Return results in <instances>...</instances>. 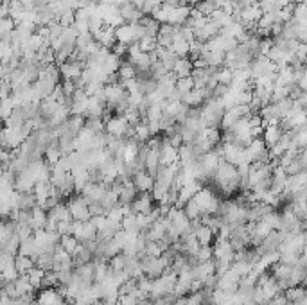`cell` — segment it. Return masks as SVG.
<instances>
[{
  "label": "cell",
  "instance_id": "ac0fdd59",
  "mask_svg": "<svg viewBox=\"0 0 307 305\" xmlns=\"http://www.w3.org/2000/svg\"><path fill=\"white\" fill-rule=\"evenodd\" d=\"M137 189H135V185L131 180H126V182H123V185H121V189H119V203L121 205H131L135 201V198H137Z\"/></svg>",
  "mask_w": 307,
  "mask_h": 305
},
{
  "label": "cell",
  "instance_id": "9f6ffc18",
  "mask_svg": "<svg viewBox=\"0 0 307 305\" xmlns=\"http://www.w3.org/2000/svg\"><path fill=\"white\" fill-rule=\"evenodd\" d=\"M74 20H76V13L67 11V13H63L61 17L58 18V23H61L63 27H70V25L74 23Z\"/></svg>",
  "mask_w": 307,
  "mask_h": 305
},
{
  "label": "cell",
  "instance_id": "9a60e30c",
  "mask_svg": "<svg viewBox=\"0 0 307 305\" xmlns=\"http://www.w3.org/2000/svg\"><path fill=\"white\" fill-rule=\"evenodd\" d=\"M174 34H176V25H169V23H162L160 29L157 33V43L158 47H164V49H169L171 43L174 40Z\"/></svg>",
  "mask_w": 307,
  "mask_h": 305
},
{
  "label": "cell",
  "instance_id": "83f0119b",
  "mask_svg": "<svg viewBox=\"0 0 307 305\" xmlns=\"http://www.w3.org/2000/svg\"><path fill=\"white\" fill-rule=\"evenodd\" d=\"M123 271L128 275V278H139L144 275L142 267H140V261L137 257H126V264H124Z\"/></svg>",
  "mask_w": 307,
  "mask_h": 305
},
{
  "label": "cell",
  "instance_id": "ee69618b",
  "mask_svg": "<svg viewBox=\"0 0 307 305\" xmlns=\"http://www.w3.org/2000/svg\"><path fill=\"white\" fill-rule=\"evenodd\" d=\"M108 267H110V271H123L124 269V264H126V255L124 253H117V255H113L112 259H108Z\"/></svg>",
  "mask_w": 307,
  "mask_h": 305
},
{
  "label": "cell",
  "instance_id": "7402d4cb",
  "mask_svg": "<svg viewBox=\"0 0 307 305\" xmlns=\"http://www.w3.org/2000/svg\"><path fill=\"white\" fill-rule=\"evenodd\" d=\"M234 18H232V15L226 11H223V9H216V11H212L210 15H208V22L212 23L214 27L218 29V31H221L223 27H226L230 22H232Z\"/></svg>",
  "mask_w": 307,
  "mask_h": 305
},
{
  "label": "cell",
  "instance_id": "e575fe53",
  "mask_svg": "<svg viewBox=\"0 0 307 305\" xmlns=\"http://www.w3.org/2000/svg\"><path fill=\"white\" fill-rule=\"evenodd\" d=\"M139 79V78H137ZM158 88V81L155 78H142L139 79V92L140 94H151V92H155Z\"/></svg>",
  "mask_w": 307,
  "mask_h": 305
},
{
  "label": "cell",
  "instance_id": "8992f818",
  "mask_svg": "<svg viewBox=\"0 0 307 305\" xmlns=\"http://www.w3.org/2000/svg\"><path fill=\"white\" fill-rule=\"evenodd\" d=\"M223 145V153H221V158L225 162H228L230 165H241V163H250L248 158H246L245 147L239 144H221Z\"/></svg>",
  "mask_w": 307,
  "mask_h": 305
},
{
  "label": "cell",
  "instance_id": "f1b7e54d",
  "mask_svg": "<svg viewBox=\"0 0 307 305\" xmlns=\"http://www.w3.org/2000/svg\"><path fill=\"white\" fill-rule=\"evenodd\" d=\"M17 255H25V257H31V259H36V255H38V248H36V243H34V237L31 235V237L23 239V241H20V248H18V253Z\"/></svg>",
  "mask_w": 307,
  "mask_h": 305
},
{
  "label": "cell",
  "instance_id": "60d3db41",
  "mask_svg": "<svg viewBox=\"0 0 307 305\" xmlns=\"http://www.w3.org/2000/svg\"><path fill=\"white\" fill-rule=\"evenodd\" d=\"M139 47L142 52H153V50L158 47L157 36H147V34H144V36L139 40Z\"/></svg>",
  "mask_w": 307,
  "mask_h": 305
},
{
  "label": "cell",
  "instance_id": "e0dca14e",
  "mask_svg": "<svg viewBox=\"0 0 307 305\" xmlns=\"http://www.w3.org/2000/svg\"><path fill=\"white\" fill-rule=\"evenodd\" d=\"M212 259H218V257H225V259H230L234 261V253L235 250L232 248L228 239H216V244L212 246Z\"/></svg>",
  "mask_w": 307,
  "mask_h": 305
},
{
  "label": "cell",
  "instance_id": "3957f363",
  "mask_svg": "<svg viewBox=\"0 0 307 305\" xmlns=\"http://www.w3.org/2000/svg\"><path fill=\"white\" fill-rule=\"evenodd\" d=\"M192 200H194V203L198 205L201 214H208V216H216L218 206L219 203H221L210 189H201L200 192H196V194L192 196Z\"/></svg>",
  "mask_w": 307,
  "mask_h": 305
},
{
  "label": "cell",
  "instance_id": "11a10c76",
  "mask_svg": "<svg viewBox=\"0 0 307 305\" xmlns=\"http://www.w3.org/2000/svg\"><path fill=\"white\" fill-rule=\"evenodd\" d=\"M162 2H164V0H144L140 9H142V13H144V15H151V13L155 11V9H157V7L160 6Z\"/></svg>",
  "mask_w": 307,
  "mask_h": 305
},
{
  "label": "cell",
  "instance_id": "f546056e",
  "mask_svg": "<svg viewBox=\"0 0 307 305\" xmlns=\"http://www.w3.org/2000/svg\"><path fill=\"white\" fill-rule=\"evenodd\" d=\"M121 58H117V56L113 54L112 50H110V54L104 58V61H102V65H101V72H104L106 76H110V74H115L119 70V67H121Z\"/></svg>",
  "mask_w": 307,
  "mask_h": 305
},
{
  "label": "cell",
  "instance_id": "52a82bcc",
  "mask_svg": "<svg viewBox=\"0 0 307 305\" xmlns=\"http://www.w3.org/2000/svg\"><path fill=\"white\" fill-rule=\"evenodd\" d=\"M67 208L74 221H88L90 217H92L88 210V203L81 196H72L67 203Z\"/></svg>",
  "mask_w": 307,
  "mask_h": 305
},
{
  "label": "cell",
  "instance_id": "277c9868",
  "mask_svg": "<svg viewBox=\"0 0 307 305\" xmlns=\"http://www.w3.org/2000/svg\"><path fill=\"white\" fill-rule=\"evenodd\" d=\"M248 72H250V79L261 78V76H268V74L275 72V63L268 60V56H255L248 65Z\"/></svg>",
  "mask_w": 307,
  "mask_h": 305
},
{
  "label": "cell",
  "instance_id": "c3c4849f",
  "mask_svg": "<svg viewBox=\"0 0 307 305\" xmlns=\"http://www.w3.org/2000/svg\"><path fill=\"white\" fill-rule=\"evenodd\" d=\"M174 88L178 90L180 95L187 94L190 90L194 88V83H192V78H182V79H176V83H174Z\"/></svg>",
  "mask_w": 307,
  "mask_h": 305
},
{
  "label": "cell",
  "instance_id": "2e32d148",
  "mask_svg": "<svg viewBox=\"0 0 307 305\" xmlns=\"http://www.w3.org/2000/svg\"><path fill=\"white\" fill-rule=\"evenodd\" d=\"M131 182H133L135 189H137V192H151V189H153V185H155V178L149 176L145 171H140L137 172L133 178H131Z\"/></svg>",
  "mask_w": 307,
  "mask_h": 305
},
{
  "label": "cell",
  "instance_id": "be15d7a7",
  "mask_svg": "<svg viewBox=\"0 0 307 305\" xmlns=\"http://www.w3.org/2000/svg\"><path fill=\"white\" fill-rule=\"evenodd\" d=\"M235 4H237V7H239V9H245V7L257 6V4H259V0H237Z\"/></svg>",
  "mask_w": 307,
  "mask_h": 305
},
{
  "label": "cell",
  "instance_id": "603a6c76",
  "mask_svg": "<svg viewBox=\"0 0 307 305\" xmlns=\"http://www.w3.org/2000/svg\"><path fill=\"white\" fill-rule=\"evenodd\" d=\"M171 72L174 74L176 79L190 78V74H192V61H190L189 58H178V61L174 63V67Z\"/></svg>",
  "mask_w": 307,
  "mask_h": 305
},
{
  "label": "cell",
  "instance_id": "484cf974",
  "mask_svg": "<svg viewBox=\"0 0 307 305\" xmlns=\"http://www.w3.org/2000/svg\"><path fill=\"white\" fill-rule=\"evenodd\" d=\"M47 217H50V219H54L56 223L72 221V217H70V214H68L67 205H63V203H58L56 206H52L50 210H47Z\"/></svg>",
  "mask_w": 307,
  "mask_h": 305
},
{
  "label": "cell",
  "instance_id": "f6af8a7d",
  "mask_svg": "<svg viewBox=\"0 0 307 305\" xmlns=\"http://www.w3.org/2000/svg\"><path fill=\"white\" fill-rule=\"evenodd\" d=\"M293 20L298 22V23H306L307 22L306 2H302V4H295V6H293Z\"/></svg>",
  "mask_w": 307,
  "mask_h": 305
},
{
  "label": "cell",
  "instance_id": "bcb514c9",
  "mask_svg": "<svg viewBox=\"0 0 307 305\" xmlns=\"http://www.w3.org/2000/svg\"><path fill=\"white\" fill-rule=\"evenodd\" d=\"M15 110V104H13L11 97H6V99H0V121L4 122L7 117L11 115V111Z\"/></svg>",
  "mask_w": 307,
  "mask_h": 305
},
{
  "label": "cell",
  "instance_id": "f5cc1de1",
  "mask_svg": "<svg viewBox=\"0 0 307 305\" xmlns=\"http://www.w3.org/2000/svg\"><path fill=\"white\" fill-rule=\"evenodd\" d=\"M41 287H58V277L54 271H45L43 280H41Z\"/></svg>",
  "mask_w": 307,
  "mask_h": 305
},
{
  "label": "cell",
  "instance_id": "44dd1931",
  "mask_svg": "<svg viewBox=\"0 0 307 305\" xmlns=\"http://www.w3.org/2000/svg\"><path fill=\"white\" fill-rule=\"evenodd\" d=\"M45 223H47V210L40 208L38 205L31 208V217H29V226L33 228V232L36 230H43Z\"/></svg>",
  "mask_w": 307,
  "mask_h": 305
},
{
  "label": "cell",
  "instance_id": "836d02e7",
  "mask_svg": "<svg viewBox=\"0 0 307 305\" xmlns=\"http://www.w3.org/2000/svg\"><path fill=\"white\" fill-rule=\"evenodd\" d=\"M133 137L139 140V142H142V144L149 140L151 133H149V128H147V122L140 121L139 124H135L133 126Z\"/></svg>",
  "mask_w": 307,
  "mask_h": 305
},
{
  "label": "cell",
  "instance_id": "b9f144b4",
  "mask_svg": "<svg viewBox=\"0 0 307 305\" xmlns=\"http://www.w3.org/2000/svg\"><path fill=\"white\" fill-rule=\"evenodd\" d=\"M194 9H196L198 13H201L203 17H208L210 13L218 9V6H216V2H214V0H200V2L196 4Z\"/></svg>",
  "mask_w": 307,
  "mask_h": 305
},
{
  "label": "cell",
  "instance_id": "9c48e42d",
  "mask_svg": "<svg viewBox=\"0 0 307 305\" xmlns=\"http://www.w3.org/2000/svg\"><path fill=\"white\" fill-rule=\"evenodd\" d=\"M119 15L123 17V20L126 23L140 22V20L145 17L144 13H142V9L137 7L135 4H131V2H123V4L119 6Z\"/></svg>",
  "mask_w": 307,
  "mask_h": 305
},
{
  "label": "cell",
  "instance_id": "1f68e13d",
  "mask_svg": "<svg viewBox=\"0 0 307 305\" xmlns=\"http://www.w3.org/2000/svg\"><path fill=\"white\" fill-rule=\"evenodd\" d=\"M117 78H119V83L128 81V79H133L137 78V70H135V67L129 61H124V63H121V67H119L117 70Z\"/></svg>",
  "mask_w": 307,
  "mask_h": 305
},
{
  "label": "cell",
  "instance_id": "94428289",
  "mask_svg": "<svg viewBox=\"0 0 307 305\" xmlns=\"http://www.w3.org/2000/svg\"><path fill=\"white\" fill-rule=\"evenodd\" d=\"M112 49H113V54L117 56V58H124V56L128 54V45L119 43V41H117L115 45H113Z\"/></svg>",
  "mask_w": 307,
  "mask_h": 305
},
{
  "label": "cell",
  "instance_id": "7dc6e473",
  "mask_svg": "<svg viewBox=\"0 0 307 305\" xmlns=\"http://www.w3.org/2000/svg\"><path fill=\"white\" fill-rule=\"evenodd\" d=\"M167 74V68L164 67L162 61H151V67H149V76L155 79H160L162 76H165Z\"/></svg>",
  "mask_w": 307,
  "mask_h": 305
},
{
  "label": "cell",
  "instance_id": "ab89813d",
  "mask_svg": "<svg viewBox=\"0 0 307 305\" xmlns=\"http://www.w3.org/2000/svg\"><path fill=\"white\" fill-rule=\"evenodd\" d=\"M139 23H142V27H144L147 36H157L158 29H160V23H158L157 20H153L151 17H144Z\"/></svg>",
  "mask_w": 307,
  "mask_h": 305
},
{
  "label": "cell",
  "instance_id": "ffe728a7",
  "mask_svg": "<svg viewBox=\"0 0 307 305\" xmlns=\"http://www.w3.org/2000/svg\"><path fill=\"white\" fill-rule=\"evenodd\" d=\"M282 135H284V129H282L280 124H268V126H264L263 128V140L268 147L269 145L277 144Z\"/></svg>",
  "mask_w": 307,
  "mask_h": 305
},
{
  "label": "cell",
  "instance_id": "681fc988",
  "mask_svg": "<svg viewBox=\"0 0 307 305\" xmlns=\"http://www.w3.org/2000/svg\"><path fill=\"white\" fill-rule=\"evenodd\" d=\"M84 128H90L95 133L104 131V121L102 119H84Z\"/></svg>",
  "mask_w": 307,
  "mask_h": 305
},
{
  "label": "cell",
  "instance_id": "db71d44e",
  "mask_svg": "<svg viewBox=\"0 0 307 305\" xmlns=\"http://www.w3.org/2000/svg\"><path fill=\"white\" fill-rule=\"evenodd\" d=\"M102 27H104V23H102V20H101L97 15H94V17L88 20V31H90V34H92V36H94L95 33H99Z\"/></svg>",
  "mask_w": 307,
  "mask_h": 305
},
{
  "label": "cell",
  "instance_id": "91938a15",
  "mask_svg": "<svg viewBox=\"0 0 307 305\" xmlns=\"http://www.w3.org/2000/svg\"><path fill=\"white\" fill-rule=\"evenodd\" d=\"M61 90H63V94H65V97H72V94L78 90V86H76L74 81H63Z\"/></svg>",
  "mask_w": 307,
  "mask_h": 305
},
{
  "label": "cell",
  "instance_id": "e7e4bbea",
  "mask_svg": "<svg viewBox=\"0 0 307 305\" xmlns=\"http://www.w3.org/2000/svg\"><path fill=\"white\" fill-rule=\"evenodd\" d=\"M293 305H307V296H300L298 300L293 302Z\"/></svg>",
  "mask_w": 307,
  "mask_h": 305
},
{
  "label": "cell",
  "instance_id": "7c38bea8",
  "mask_svg": "<svg viewBox=\"0 0 307 305\" xmlns=\"http://www.w3.org/2000/svg\"><path fill=\"white\" fill-rule=\"evenodd\" d=\"M158 160H160V165H171L178 162V149L169 144L167 139H164L162 147L158 151Z\"/></svg>",
  "mask_w": 307,
  "mask_h": 305
},
{
  "label": "cell",
  "instance_id": "30bf717a",
  "mask_svg": "<svg viewBox=\"0 0 307 305\" xmlns=\"http://www.w3.org/2000/svg\"><path fill=\"white\" fill-rule=\"evenodd\" d=\"M190 9H192V7L185 6V4L171 7V11H169V15H167V23L169 25H184L190 15Z\"/></svg>",
  "mask_w": 307,
  "mask_h": 305
},
{
  "label": "cell",
  "instance_id": "4fadbf2b",
  "mask_svg": "<svg viewBox=\"0 0 307 305\" xmlns=\"http://www.w3.org/2000/svg\"><path fill=\"white\" fill-rule=\"evenodd\" d=\"M219 33L225 34V36H228V38H234L237 43H241V41L246 38L248 31H246V27L241 22H237V20H232V22H230L226 27L221 29Z\"/></svg>",
  "mask_w": 307,
  "mask_h": 305
},
{
  "label": "cell",
  "instance_id": "d6a6232c",
  "mask_svg": "<svg viewBox=\"0 0 307 305\" xmlns=\"http://www.w3.org/2000/svg\"><path fill=\"white\" fill-rule=\"evenodd\" d=\"M52 264H54L52 253H38L34 259V266L40 267L41 271H52Z\"/></svg>",
  "mask_w": 307,
  "mask_h": 305
},
{
  "label": "cell",
  "instance_id": "5b68a950",
  "mask_svg": "<svg viewBox=\"0 0 307 305\" xmlns=\"http://www.w3.org/2000/svg\"><path fill=\"white\" fill-rule=\"evenodd\" d=\"M246 158L250 163L253 162H268L269 163V155H268V145L264 144L263 139H253L250 144L245 147Z\"/></svg>",
  "mask_w": 307,
  "mask_h": 305
},
{
  "label": "cell",
  "instance_id": "7bdbcfd3",
  "mask_svg": "<svg viewBox=\"0 0 307 305\" xmlns=\"http://www.w3.org/2000/svg\"><path fill=\"white\" fill-rule=\"evenodd\" d=\"M284 296L287 302H295V300H298L300 296H306V289L302 287V285H291V287L284 289Z\"/></svg>",
  "mask_w": 307,
  "mask_h": 305
},
{
  "label": "cell",
  "instance_id": "03108f58",
  "mask_svg": "<svg viewBox=\"0 0 307 305\" xmlns=\"http://www.w3.org/2000/svg\"><path fill=\"white\" fill-rule=\"evenodd\" d=\"M58 305H70V304H68V302H65V300H63V302H60V304H58Z\"/></svg>",
  "mask_w": 307,
  "mask_h": 305
},
{
  "label": "cell",
  "instance_id": "680465c9",
  "mask_svg": "<svg viewBox=\"0 0 307 305\" xmlns=\"http://www.w3.org/2000/svg\"><path fill=\"white\" fill-rule=\"evenodd\" d=\"M142 101H144V94H140V92H133V94H128V104H129V108H139Z\"/></svg>",
  "mask_w": 307,
  "mask_h": 305
},
{
  "label": "cell",
  "instance_id": "d4e9b609",
  "mask_svg": "<svg viewBox=\"0 0 307 305\" xmlns=\"http://www.w3.org/2000/svg\"><path fill=\"white\" fill-rule=\"evenodd\" d=\"M218 34H219L218 29L214 27L210 22H207L201 29L194 31V40H196V41H200V43H207L208 40L214 38V36H218Z\"/></svg>",
  "mask_w": 307,
  "mask_h": 305
},
{
  "label": "cell",
  "instance_id": "6125c7cd",
  "mask_svg": "<svg viewBox=\"0 0 307 305\" xmlns=\"http://www.w3.org/2000/svg\"><path fill=\"white\" fill-rule=\"evenodd\" d=\"M306 54H307V47H306V43H298V47H296V50H295V58L298 61H306Z\"/></svg>",
  "mask_w": 307,
  "mask_h": 305
},
{
  "label": "cell",
  "instance_id": "d590c367",
  "mask_svg": "<svg viewBox=\"0 0 307 305\" xmlns=\"http://www.w3.org/2000/svg\"><path fill=\"white\" fill-rule=\"evenodd\" d=\"M60 246L72 255L74 251H76V248L79 246V241L74 237V235H70V233H68V235H60Z\"/></svg>",
  "mask_w": 307,
  "mask_h": 305
},
{
  "label": "cell",
  "instance_id": "cb8c5ba5",
  "mask_svg": "<svg viewBox=\"0 0 307 305\" xmlns=\"http://www.w3.org/2000/svg\"><path fill=\"white\" fill-rule=\"evenodd\" d=\"M192 275H194V278H198V280H203V278L214 275V261L210 259V261L196 262L194 266H192Z\"/></svg>",
  "mask_w": 307,
  "mask_h": 305
},
{
  "label": "cell",
  "instance_id": "8fae6325",
  "mask_svg": "<svg viewBox=\"0 0 307 305\" xmlns=\"http://www.w3.org/2000/svg\"><path fill=\"white\" fill-rule=\"evenodd\" d=\"M131 214H149L155 206H153V196H149V192H142L140 196L135 198V201L131 203Z\"/></svg>",
  "mask_w": 307,
  "mask_h": 305
},
{
  "label": "cell",
  "instance_id": "6f0895ef",
  "mask_svg": "<svg viewBox=\"0 0 307 305\" xmlns=\"http://www.w3.org/2000/svg\"><path fill=\"white\" fill-rule=\"evenodd\" d=\"M92 40H94V36H92L90 33L78 34V38H76V49H84Z\"/></svg>",
  "mask_w": 307,
  "mask_h": 305
},
{
  "label": "cell",
  "instance_id": "d6986e66",
  "mask_svg": "<svg viewBox=\"0 0 307 305\" xmlns=\"http://www.w3.org/2000/svg\"><path fill=\"white\" fill-rule=\"evenodd\" d=\"M60 302H63V296L54 287H45L36 298V305H58Z\"/></svg>",
  "mask_w": 307,
  "mask_h": 305
},
{
  "label": "cell",
  "instance_id": "5bb4252c",
  "mask_svg": "<svg viewBox=\"0 0 307 305\" xmlns=\"http://www.w3.org/2000/svg\"><path fill=\"white\" fill-rule=\"evenodd\" d=\"M94 40L101 45V47H102V49L112 50L113 45L117 43V40H115V29H112V27H108V25H104V27L101 29L99 33H95V34H94Z\"/></svg>",
  "mask_w": 307,
  "mask_h": 305
},
{
  "label": "cell",
  "instance_id": "816d5d0a",
  "mask_svg": "<svg viewBox=\"0 0 307 305\" xmlns=\"http://www.w3.org/2000/svg\"><path fill=\"white\" fill-rule=\"evenodd\" d=\"M216 81L221 84H230L232 83V70L230 68H218V72H216Z\"/></svg>",
  "mask_w": 307,
  "mask_h": 305
},
{
  "label": "cell",
  "instance_id": "7a4b0ae2",
  "mask_svg": "<svg viewBox=\"0 0 307 305\" xmlns=\"http://www.w3.org/2000/svg\"><path fill=\"white\" fill-rule=\"evenodd\" d=\"M145 34L142 23L135 22V23H123L121 27L115 29V40L119 43L124 45H131L135 41H139L142 36Z\"/></svg>",
  "mask_w": 307,
  "mask_h": 305
},
{
  "label": "cell",
  "instance_id": "8d00e7d4",
  "mask_svg": "<svg viewBox=\"0 0 307 305\" xmlns=\"http://www.w3.org/2000/svg\"><path fill=\"white\" fill-rule=\"evenodd\" d=\"M182 210H184V214L187 216V219H189V221H196V219H200V216H201L200 208H198V205L194 203V200H192V198H190V200L187 201L184 206H182Z\"/></svg>",
  "mask_w": 307,
  "mask_h": 305
},
{
  "label": "cell",
  "instance_id": "4316f807",
  "mask_svg": "<svg viewBox=\"0 0 307 305\" xmlns=\"http://www.w3.org/2000/svg\"><path fill=\"white\" fill-rule=\"evenodd\" d=\"M121 230H124L126 233H129L131 237H137L142 230H140V224L137 221V216L135 214H129V216H124L123 223H121Z\"/></svg>",
  "mask_w": 307,
  "mask_h": 305
},
{
  "label": "cell",
  "instance_id": "f907efd6",
  "mask_svg": "<svg viewBox=\"0 0 307 305\" xmlns=\"http://www.w3.org/2000/svg\"><path fill=\"white\" fill-rule=\"evenodd\" d=\"M212 246L210 244H205V246H200V250L196 253V261L203 262V261H210L212 259Z\"/></svg>",
  "mask_w": 307,
  "mask_h": 305
},
{
  "label": "cell",
  "instance_id": "74e56055",
  "mask_svg": "<svg viewBox=\"0 0 307 305\" xmlns=\"http://www.w3.org/2000/svg\"><path fill=\"white\" fill-rule=\"evenodd\" d=\"M43 275H45V271H41L40 267L34 266L33 269H31V271L25 275V278H27L29 284H31L34 289H40V287H41V280H43Z\"/></svg>",
  "mask_w": 307,
  "mask_h": 305
},
{
  "label": "cell",
  "instance_id": "f35d334b",
  "mask_svg": "<svg viewBox=\"0 0 307 305\" xmlns=\"http://www.w3.org/2000/svg\"><path fill=\"white\" fill-rule=\"evenodd\" d=\"M214 261V275L216 277H221L223 273H226L232 266V261L230 259H225V257H218V259H212Z\"/></svg>",
  "mask_w": 307,
  "mask_h": 305
},
{
  "label": "cell",
  "instance_id": "ba28073f",
  "mask_svg": "<svg viewBox=\"0 0 307 305\" xmlns=\"http://www.w3.org/2000/svg\"><path fill=\"white\" fill-rule=\"evenodd\" d=\"M84 68V63L78 60H67L60 65V76L63 81H76L81 76V70Z\"/></svg>",
  "mask_w": 307,
  "mask_h": 305
},
{
  "label": "cell",
  "instance_id": "4dcf8cb0",
  "mask_svg": "<svg viewBox=\"0 0 307 305\" xmlns=\"http://www.w3.org/2000/svg\"><path fill=\"white\" fill-rule=\"evenodd\" d=\"M33 267H34V261L31 257L15 255V269L18 271V275H27Z\"/></svg>",
  "mask_w": 307,
  "mask_h": 305
},
{
  "label": "cell",
  "instance_id": "6da1fadb",
  "mask_svg": "<svg viewBox=\"0 0 307 305\" xmlns=\"http://www.w3.org/2000/svg\"><path fill=\"white\" fill-rule=\"evenodd\" d=\"M223 113H225L223 104H221L216 97L207 99L205 106L200 108V119H201V122H203V126H205V128H218Z\"/></svg>",
  "mask_w": 307,
  "mask_h": 305
}]
</instances>
